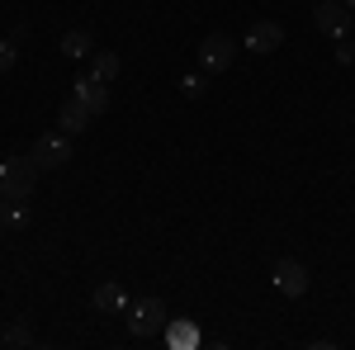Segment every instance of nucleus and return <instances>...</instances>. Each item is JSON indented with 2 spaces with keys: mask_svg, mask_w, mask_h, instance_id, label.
Here are the masks:
<instances>
[{
  "mask_svg": "<svg viewBox=\"0 0 355 350\" xmlns=\"http://www.w3.org/2000/svg\"><path fill=\"white\" fill-rule=\"evenodd\" d=\"M38 189V161L33 157H5L0 161V194L10 204H28Z\"/></svg>",
  "mask_w": 355,
  "mask_h": 350,
  "instance_id": "f257e3e1",
  "label": "nucleus"
},
{
  "mask_svg": "<svg viewBox=\"0 0 355 350\" xmlns=\"http://www.w3.org/2000/svg\"><path fill=\"white\" fill-rule=\"evenodd\" d=\"M128 336H137V341H147V336H157V331H166V303L157 294H147V298H137V303H128Z\"/></svg>",
  "mask_w": 355,
  "mask_h": 350,
  "instance_id": "f03ea898",
  "label": "nucleus"
},
{
  "mask_svg": "<svg viewBox=\"0 0 355 350\" xmlns=\"http://www.w3.org/2000/svg\"><path fill=\"white\" fill-rule=\"evenodd\" d=\"M232 62H237V38H232V33H204V43H199V67H204V76H223Z\"/></svg>",
  "mask_w": 355,
  "mask_h": 350,
  "instance_id": "7ed1b4c3",
  "label": "nucleus"
},
{
  "mask_svg": "<svg viewBox=\"0 0 355 350\" xmlns=\"http://www.w3.org/2000/svg\"><path fill=\"white\" fill-rule=\"evenodd\" d=\"M33 161H38V170H62V166H71V137L67 133H43L38 142H33V152H28Z\"/></svg>",
  "mask_w": 355,
  "mask_h": 350,
  "instance_id": "20e7f679",
  "label": "nucleus"
},
{
  "mask_svg": "<svg viewBox=\"0 0 355 350\" xmlns=\"http://www.w3.org/2000/svg\"><path fill=\"white\" fill-rule=\"evenodd\" d=\"M270 279H275V289H279L284 298H303L308 294V265H303V261H279Z\"/></svg>",
  "mask_w": 355,
  "mask_h": 350,
  "instance_id": "39448f33",
  "label": "nucleus"
},
{
  "mask_svg": "<svg viewBox=\"0 0 355 350\" xmlns=\"http://www.w3.org/2000/svg\"><path fill=\"white\" fill-rule=\"evenodd\" d=\"M313 24H318V33L346 38V28H351V10H346L341 0H322V5L313 10Z\"/></svg>",
  "mask_w": 355,
  "mask_h": 350,
  "instance_id": "423d86ee",
  "label": "nucleus"
},
{
  "mask_svg": "<svg viewBox=\"0 0 355 350\" xmlns=\"http://www.w3.org/2000/svg\"><path fill=\"white\" fill-rule=\"evenodd\" d=\"M279 43H284V28L275 24V19H261V24H251V33H246V53H256V57L279 53Z\"/></svg>",
  "mask_w": 355,
  "mask_h": 350,
  "instance_id": "0eeeda50",
  "label": "nucleus"
},
{
  "mask_svg": "<svg viewBox=\"0 0 355 350\" xmlns=\"http://www.w3.org/2000/svg\"><path fill=\"white\" fill-rule=\"evenodd\" d=\"M90 119H95V114H90V109H85L81 100H76V95H71L67 105L57 109V128H62V133H67V137L85 133V128H90Z\"/></svg>",
  "mask_w": 355,
  "mask_h": 350,
  "instance_id": "6e6552de",
  "label": "nucleus"
},
{
  "mask_svg": "<svg viewBox=\"0 0 355 350\" xmlns=\"http://www.w3.org/2000/svg\"><path fill=\"white\" fill-rule=\"evenodd\" d=\"M76 100H81L90 114H105V109H110V85H105V81H90V76H81V81H76Z\"/></svg>",
  "mask_w": 355,
  "mask_h": 350,
  "instance_id": "1a4fd4ad",
  "label": "nucleus"
},
{
  "mask_svg": "<svg viewBox=\"0 0 355 350\" xmlns=\"http://www.w3.org/2000/svg\"><path fill=\"white\" fill-rule=\"evenodd\" d=\"M95 53V33L90 28H67L62 33V57H90Z\"/></svg>",
  "mask_w": 355,
  "mask_h": 350,
  "instance_id": "9d476101",
  "label": "nucleus"
},
{
  "mask_svg": "<svg viewBox=\"0 0 355 350\" xmlns=\"http://www.w3.org/2000/svg\"><path fill=\"white\" fill-rule=\"evenodd\" d=\"M95 308H100V313H128V294H123V284H100V289H95Z\"/></svg>",
  "mask_w": 355,
  "mask_h": 350,
  "instance_id": "9b49d317",
  "label": "nucleus"
},
{
  "mask_svg": "<svg viewBox=\"0 0 355 350\" xmlns=\"http://www.w3.org/2000/svg\"><path fill=\"white\" fill-rule=\"evenodd\" d=\"M119 67H123L119 53H90V81H105V85H110L114 76H119Z\"/></svg>",
  "mask_w": 355,
  "mask_h": 350,
  "instance_id": "f8f14e48",
  "label": "nucleus"
},
{
  "mask_svg": "<svg viewBox=\"0 0 355 350\" xmlns=\"http://www.w3.org/2000/svg\"><path fill=\"white\" fill-rule=\"evenodd\" d=\"M24 222H28V213L19 209V204H10V199L0 194V237H5V232H15V227H24Z\"/></svg>",
  "mask_w": 355,
  "mask_h": 350,
  "instance_id": "ddd939ff",
  "label": "nucleus"
},
{
  "mask_svg": "<svg viewBox=\"0 0 355 350\" xmlns=\"http://www.w3.org/2000/svg\"><path fill=\"white\" fill-rule=\"evenodd\" d=\"M166 341H171V346H194L199 331H194L190 322H166Z\"/></svg>",
  "mask_w": 355,
  "mask_h": 350,
  "instance_id": "4468645a",
  "label": "nucleus"
},
{
  "mask_svg": "<svg viewBox=\"0 0 355 350\" xmlns=\"http://www.w3.org/2000/svg\"><path fill=\"white\" fill-rule=\"evenodd\" d=\"M0 341H5V346H33V331H28L24 322H10V326H5V336H0Z\"/></svg>",
  "mask_w": 355,
  "mask_h": 350,
  "instance_id": "2eb2a0df",
  "label": "nucleus"
},
{
  "mask_svg": "<svg viewBox=\"0 0 355 350\" xmlns=\"http://www.w3.org/2000/svg\"><path fill=\"white\" fill-rule=\"evenodd\" d=\"M15 38H0V76H5V71H15Z\"/></svg>",
  "mask_w": 355,
  "mask_h": 350,
  "instance_id": "dca6fc26",
  "label": "nucleus"
},
{
  "mask_svg": "<svg viewBox=\"0 0 355 350\" xmlns=\"http://www.w3.org/2000/svg\"><path fill=\"white\" fill-rule=\"evenodd\" d=\"M336 62H341V67L355 62V38H336Z\"/></svg>",
  "mask_w": 355,
  "mask_h": 350,
  "instance_id": "f3484780",
  "label": "nucleus"
},
{
  "mask_svg": "<svg viewBox=\"0 0 355 350\" xmlns=\"http://www.w3.org/2000/svg\"><path fill=\"white\" fill-rule=\"evenodd\" d=\"M180 90H185L190 100H199V95H204V76H185V81H180Z\"/></svg>",
  "mask_w": 355,
  "mask_h": 350,
  "instance_id": "a211bd4d",
  "label": "nucleus"
},
{
  "mask_svg": "<svg viewBox=\"0 0 355 350\" xmlns=\"http://www.w3.org/2000/svg\"><path fill=\"white\" fill-rule=\"evenodd\" d=\"M341 5H346V10H351V15H355V0H341Z\"/></svg>",
  "mask_w": 355,
  "mask_h": 350,
  "instance_id": "6ab92c4d",
  "label": "nucleus"
}]
</instances>
